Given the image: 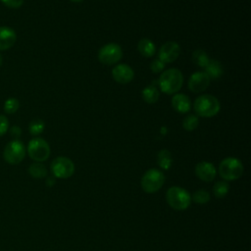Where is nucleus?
Returning <instances> with one entry per match:
<instances>
[{"mask_svg":"<svg viewBox=\"0 0 251 251\" xmlns=\"http://www.w3.org/2000/svg\"><path fill=\"white\" fill-rule=\"evenodd\" d=\"M182 84V73L176 68H171L163 71L158 79V85L160 90L169 95L177 93L180 90Z\"/></svg>","mask_w":251,"mask_h":251,"instance_id":"obj_1","label":"nucleus"},{"mask_svg":"<svg viewBox=\"0 0 251 251\" xmlns=\"http://www.w3.org/2000/svg\"><path fill=\"white\" fill-rule=\"evenodd\" d=\"M195 113L203 118H212L216 116L220 109V101L213 95L203 94L197 97L193 103Z\"/></svg>","mask_w":251,"mask_h":251,"instance_id":"obj_2","label":"nucleus"},{"mask_svg":"<svg viewBox=\"0 0 251 251\" xmlns=\"http://www.w3.org/2000/svg\"><path fill=\"white\" fill-rule=\"evenodd\" d=\"M243 165L240 160L234 157L225 158L219 165V175L224 180H235L243 175Z\"/></svg>","mask_w":251,"mask_h":251,"instance_id":"obj_3","label":"nucleus"},{"mask_svg":"<svg viewBox=\"0 0 251 251\" xmlns=\"http://www.w3.org/2000/svg\"><path fill=\"white\" fill-rule=\"evenodd\" d=\"M166 199L170 207L177 211H182L190 206L191 195L180 186H172L167 191Z\"/></svg>","mask_w":251,"mask_h":251,"instance_id":"obj_4","label":"nucleus"},{"mask_svg":"<svg viewBox=\"0 0 251 251\" xmlns=\"http://www.w3.org/2000/svg\"><path fill=\"white\" fill-rule=\"evenodd\" d=\"M165 175L157 169L147 170L141 177V187L146 193H155L165 183Z\"/></svg>","mask_w":251,"mask_h":251,"instance_id":"obj_5","label":"nucleus"},{"mask_svg":"<svg viewBox=\"0 0 251 251\" xmlns=\"http://www.w3.org/2000/svg\"><path fill=\"white\" fill-rule=\"evenodd\" d=\"M25 153L26 149L25 144L19 139H14L5 146L3 158L10 165H18L24 160Z\"/></svg>","mask_w":251,"mask_h":251,"instance_id":"obj_6","label":"nucleus"},{"mask_svg":"<svg viewBox=\"0 0 251 251\" xmlns=\"http://www.w3.org/2000/svg\"><path fill=\"white\" fill-rule=\"evenodd\" d=\"M123 58L122 47L114 42L107 43L102 46L98 51V60L100 63L106 66H112L118 64Z\"/></svg>","mask_w":251,"mask_h":251,"instance_id":"obj_7","label":"nucleus"},{"mask_svg":"<svg viewBox=\"0 0 251 251\" xmlns=\"http://www.w3.org/2000/svg\"><path fill=\"white\" fill-rule=\"evenodd\" d=\"M27 154L35 162H44L50 156V146L43 138L34 137L28 142Z\"/></svg>","mask_w":251,"mask_h":251,"instance_id":"obj_8","label":"nucleus"},{"mask_svg":"<svg viewBox=\"0 0 251 251\" xmlns=\"http://www.w3.org/2000/svg\"><path fill=\"white\" fill-rule=\"evenodd\" d=\"M51 173L58 178H68L75 173V164L68 157L59 156L50 165Z\"/></svg>","mask_w":251,"mask_h":251,"instance_id":"obj_9","label":"nucleus"},{"mask_svg":"<svg viewBox=\"0 0 251 251\" xmlns=\"http://www.w3.org/2000/svg\"><path fill=\"white\" fill-rule=\"evenodd\" d=\"M180 54V47L176 41H167L164 43L158 52V59L165 64L175 62Z\"/></svg>","mask_w":251,"mask_h":251,"instance_id":"obj_10","label":"nucleus"},{"mask_svg":"<svg viewBox=\"0 0 251 251\" xmlns=\"http://www.w3.org/2000/svg\"><path fill=\"white\" fill-rule=\"evenodd\" d=\"M112 76L116 82L126 84L133 79L134 71L127 64H117L112 69Z\"/></svg>","mask_w":251,"mask_h":251,"instance_id":"obj_11","label":"nucleus"},{"mask_svg":"<svg viewBox=\"0 0 251 251\" xmlns=\"http://www.w3.org/2000/svg\"><path fill=\"white\" fill-rule=\"evenodd\" d=\"M211 78L205 72H195L188 79V88L195 93L206 90L210 84Z\"/></svg>","mask_w":251,"mask_h":251,"instance_id":"obj_12","label":"nucleus"},{"mask_svg":"<svg viewBox=\"0 0 251 251\" xmlns=\"http://www.w3.org/2000/svg\"><path fill=\"white\" fill-rule=\"evenodd\" d=\"M195 175L199 179L209 182L216 177L217 170L212 163L202 161L195 166Z\"/></svg>","mask_w":251,"mask_h":251,"instance_id":"obj_13","label":"nucleus"},{"mask_svg":"<svg viewBox=\"0 0 251 251\" xmlns=\"http://www.w3.org/2000/svg\"><path fill=\"white\" fill-rule=\"evenodd\" d=\"M17 40V34L12 27L0 26V51L11 48Z\"/></svg>","mask_w":251,"mask_h":251,"instance_id":"obj_14","label":"nucleus"},{"mask_svg":"<svg viewBox=\"0 0 251 251\" xmlns=\"http://www.w3.org/2000/svg\"><path fill=\"white\" fill-rule=\"evenodd\" d=\"M172 106L176 112L185 114L191 109V102L187 95L177 92L172 98Z\"/></svg>","mask_w":251,"mask_h":251,"instance_id":"obj_15","label":"nucleus"},{"mask_svg":"<svg viewBox=\"0 0 251 251\" xmlns=\"http://www.w3.org/2000/svg\"><path fill=\"white\" fill-rule=\"evenodd\" d=\"M138 52L146 58H150L156 54V46L154 42L148 38H142L137 44Z\"/></svg>","mask_w":251,"mask_h":251,"instance_id":"obj_16","label":"nucleus"},{"mask_svg":"<svg viewBox=\"0 0 251 251\" xmlns=\"http://www.w3.org/2000/svg\"><path fill=\"white\" fill-rule=\"evenodd\" d=\"M205 73L212 79H217L221 77L224 74V68L222 64L217 60H210L208 65L204 68Z\"/></svg>","mask_w":251,"mask_h":251,"instance_id":"obj_17","label":"nucleus"},{"mask_svg":"<svg viewBox=\"0 0 251 251\" xmlns=\"http://www.w3.org/2000/svg\"><path fill=\"white\" fill-rule=\"evenodd\" d=\"M142 98L143 100L148 103V104H154L158 101L159 96H160V91L158 87L155 84H150L147 85L146 87L143 88L142 90Z\"/></svg>","mask_w":251,"mask_h":251,"instance_id":"obj_18","label":"nucleus"},{"mask_svg":"<svg viewBox=\"0 0 251 251\" xmlns=\"http://www.w3.org/2000/svg\"><path fill=\"white\" fill-rule=\"evenodd\" d=\"M157 163L163 170H169L173 163L172 153L167 149H162L157 154Z\"/></svg>","mask_w":251,"mask_h":251,"instance_id":"obj_19","label":"nucleus"},{"mask_svg":"<svg viewBox=\"0 0 251 251\" xmlns=\"http://www.w3.org/2000/svg\"><path fill=\"white\" fill-rule=\"evenodd\" d=\"M28 174L34 178H43L47 176V169L40 162H35L28 167Z\"/></svg>","mask_w":251,"mask_h":251,"instance_id":"obj_20","label":"nucleus"},{"mask_svg":"<svg viewBox=\"0 0 251 251\" xmlns=\"http://www.w3.org/2000/svg\"><path fill=\"white\" fill-rule=\"evenodd\" d=\"M192 61L198 67L205 68L208 65V63H209L210 58H209L208 54L204 50L198 49V50H195L192 53Z\"/></svg>","mask_w":251,"mask_h":251,"instance_id":"obj_21","label":"nucleus"},{"mask_svg":"<svg viewBox=\"0 0 251 251\" xmlns=\"http://www.w3.org/2000/svg\"><path fill=\"white\" fill-rule=\"evenodd\" d=\"M229 190V184L226 180H219L214 184L213 191L217 198H224Z\"/></svg>","mask_w":251,"mask_h":251,"instance_id":"obj_22","label":"nucleus"},{"mask_svg":"<svg viewBox=\"0 0 251 251\" xmlns=\"http://www.w3.org/2000/svg\"><path fill=\"white\" fill-rule=\"evenodd\" d=\"M191 200L199 205H204L210 201V193L207 190L198 189L191 196Z\"/></svg>","mask_w":251,"mask_h":251,"instance_id":"obj_23","label":"nucleus"},{"mask_svg":"<svg viewBox=\"0 0 251 251\" xmlns=\"http://www.w3.org/2000/svg\"><path fill=\"white\" fill-rule=\"evenodd\" d=\"M199 125V119L195 115H187L182 121V126L187 131L194 130Z\"/></svg>","mask_w":251,"mask_h":251,"instance_id":"obj_24","label":"nucleus"},{"mask_svg":"<svg viewBox=\"0 0 251 251\" xmlns=\"http://www.w3.org/2000/svg\"><path fill=\"white\" fill-rule=\"evenodd\" d=\"M44 127H45L44 122H43L42 120H40V119H35V120H32V121L29 123L28 130H29L30 134H32V135H38V134H40V133L43 132Z\"/></svg>","mask_w":251,"mask_h":251,"instance_id":"obj_25","label":"nucleus"},{"mask_svg":"<svg viewBox=\"0 0 251 251\" xmlns=\"http://www.w3.org/2000/svg\"><path fill=\"white\" fill-rule=\"evenodd\" d=\"M19 107H20V102L17 98H14V97L8 98L4 103V111L7 114L16 113L18 111Z\"/></svg>","mask_w":251,"mask_h":251,"instance_id":"obj_26","label":"nucleus"},{"mask_svg":"<svg viewBox=\"0 0 251 251\" xmlns=\"http://www.w3.org/2000/svg\"><path fill=\"white\" fill-rule=\"evenodd\" d=\"M165 65H166V64H165L164 62H162L160 59H155V60H153V61L151 62V64H150V69H151V71H152L153 73L158 74V73H161V72L164 71Z\"/></svg>","mask_w":251,"mask_h":251,"instance_id":"obj_27","label":"nucleus"},{"mask_svg":"<svg viewBox=\"0 0 251 251\" xmlns=\"http://www.w3.org/2000/svg\"><path fill=\"white\" fill-rule=\"evenodd\" d=\"M9 128V121L8 119L3 116V115H0V136H2L3 134H5L7 132Z\"/></svg>","mask_w":251,"mask_h":251,"instance_id":"obj_28","label":"nucleus"},{"mask_svg":"<svg viewBox=\"0 0 251 251\" xmlns=\"http://www.w3.org/2000/svg\"><path fill=\"white\" fill-rule=\"evenodd\" d=\"M1 2L9 8H20L24 4V0H1Z\"/></svg>","mask_w":251,"mask_h":251,"instance_id":"obj_29","label":"nucleus"},{"mask_svg":"<svg viewBox=\"0 0 251 251\" xmlns=\"http://www.w3.org/2000/svg\"><path fill=\"white\" fill-rule=\"evenodd\" d=\"M11 134L15 137H19L21 135V128L19 126H13L10 130Z\"/></svg>","mask_w":251,"mask_h":251,"instance_id":"obj_30","label":"nucleus"},{"mask_svg":"<svg viewBox=\"0 0 251 251\" xmlns=\"http://www.w3.org/2000/svg\"><path fill=\"white\" fill-rule=\"evenodd\" d=\"M54 183H55V178H53V177H48V179H47V181H46V184L49 185V186H52Z\"/></svg>","mask_w":251,"mask_h":251,"instance_id":"obj_31","label":"nucleus"},{"mask_svg":"<svg viewBox=\"0 0 251 251\" xmlns=\"http://www.w3.org/2000/svg\"><path fill=\"white\" fill-rule=\"evenodd\" d=\"M70 1L75 2V3H78V2H81V1H83V0H70Z\"/></svg>","mask_w":251,"mask_h":251,"instance_id":"obj_32","label":"nucleus"},{"mask_svg":"<svg viewBox=\"0 0 251 251\" xmlns=\"http://www.w3.org/2000/svg\"><path fill=\"white\" fill-rule=\"evenodd\" d=\"M2 63H3V59H2V56H1V54H0V67H1Z\"/></svg>","mask_w":251,"mask_h":251,"instance_id":"obj_33","label":"nucleus"}]
</instances>
